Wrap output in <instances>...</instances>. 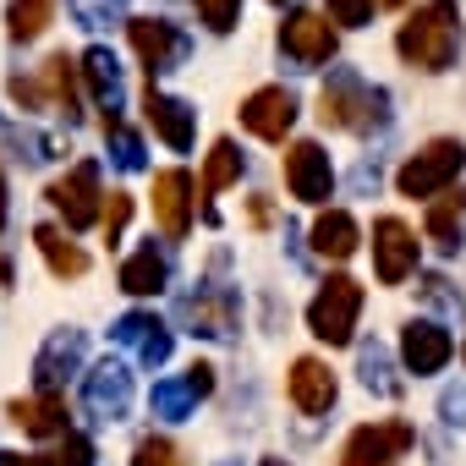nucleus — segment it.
<instances>
[{"label":"nucleus","instance_id":"obj_1","mask_svg":"<svg viewBox=\"0 0 466 466\" xmlns=\"http://www.w3.org/2000/svg\"><path fill=\"white\" fill-rule=\"evenodd\" d=\"M395 50L417 72H450L461 61V6L455 0H428V6H417L400 23Z\"/></svg>","mask_w":466,"mask_h":466},{"label":"nucleus","instance_id":"obj_2","mask_svg":"<svg viewBox=\"0 0 466 466\" xmlns=\"http://www.w3.org/2000/svg\"><path fill=\"white\" fill-rule=\"evenodd\" d=\"M319 121L329 132H357V137L384 132L390 127V88H373V83H362V72L335 66L329 83L319 88Z\"/></svg>","mask_w":466,"mask_h":466},{"label":"nucleus","instance_id":"obj_3","mask_svg":"<svg viewBox=\"0 0 466 466\" xmlns=\"http://www.w3.org/2000/svg\"><path fill=\"white\" fill-rule=\"evenodd\" d=\"M461 170H466V143L461 137H433L395 170V192L411 198V203L417 198H439V192H450L461 181Z\"/></svg>","mask_w":466,"mask_h":466},{"label":"nucleus","instance_id":"obj_4","mask_svg":"<svg viewBox=\"0 0 466 466\" xmlns=\"http://www.w3.org/2000/svg\"><path fill=\"white\" fill-rule=\"evenodd\" d=\"M357 319H362V286L351 275H329L319 286V297L308 302V329L324 346H351L357 340Z\"/></svg>","mask_w":466,"mask_h":466},{"label":"nucleus","instance_id":"obj_5","mask_svg":"<svg viewBox=\"0 0 466 466\" xmlns=\"http://www.w3.org/2000/svg\"><path fill=\"white\" fill-rule=\"evenodd\" d=\"M335 50H340V39H335V23L329 17H319V12H286V23H280V56L297 72L329 66Z\"/></svg>","mask_w":466,"mask_h":466},{"label":"nucleus","instance_id":"obj_6","mask_svg":"<svg viewBox=\"0 0 466 466\" xmlns=\"http://www.w3.org/2000/svg\"><path fill=\"white\" fill-rule=\"evenodd\" d=\"M45 198H50V208L66 219V230L99 225V203H105V192H99V165H94V159H77L66 176H56V181L45 187Z\"/></svg>","mask_w":466,"mask_h":466},{"label":"nucleus","instance_id":"obj_7","mask_svg":"<svg viewBox=\"0 0 466 466\" xmlns=\"http://www.w3.org/2000/svg\"><path fill=\"white\" fill-rule=\"evenodd\" d=\"M127 39H132L137 61H143L148 83H154L159 72L187 66V56H192V39H187L176 23H165V17H127Z\"/></svg>","mask_w":466,"mask_h":466},{"label":"nucleus","instance_id":"obj_8","mask_svg":"<svg viewBox=\"0 0 466 466\" xmlns=\"http://www.w3.org/2000/svg\"><path fill=\"white\" fill-rule=\"evenodd\" d=\"M417 444V428L390 417V422H362L346 444H340V466H400L406 450Z\"/></svg>","mask_w":466,"mask_h":466},{"label":"nucleus","instance_id":"obj_9","mask_svg":"<svg viewBox=\"0 0 466 466\" xmlns=\"http://www.w3.org/2000/svg\"><path fill=\"white\" fill-rule=\"evenodd\" d=\"M417 253H422V242L406 219H395V214L373 219V275L384 286H406L417 275Z\"/></svg>","mask_w":466,"mask_h":466},{"label":"nucleus","instance_id":"obj_10","mask_svg":"<svg viewBox=\"0 0 466 466\" xmlns=\"http://www.w3.org/2000/svg\"><path fill=\"white\" fill-rule=\"evenodd\" d=\"M176 313H181V324H187L192 335H203V340H230V335H237V291H230V286L203 280L198 291L181 297Z\"/></svg>","mask_w":466,"mask_h":466},{"label":"nucleus","instance_id":"obj_11","mask_svg":"<svg viewBox=\"0 0 466 466\" xmlns=\"http://www.w3.org/2000/svg\"><path fill=\"white\" fill-rule=\"evenodd\" d=\"M110 340H116L121 351H132L143 368H165L170 351H176V335H170V324H165L154 308H132V313H121L116 329H110Z\"/></svg>","mask_w":466,"mask_h":466},{"label":"nucleus","instance_id":"obj_12","mask_svg":"<svg viewBox=\"0 0 466 466\" xmlns=\"http://www.w3.org/2000/svg\"><path fill=\"white\" fill-rule=\"evenodd\" d=\"M83 357H88V335H83L77 324L56 329V335L39 346V357H34V384H39V395H61V390L83 373Z\"/></svg>","mask_w":466,"mask_h":466},{"label":"nucleus","instance_id":"obj_13","mask_svg":"<svg viewBox=\"0 0 466 466\" xmlns=\"http://www.w3.org/2000/svg\"><path fill=\"white\" fill-rule=\"evenodd\" d=\"M286 192L297 203H329L335 198V165H329L324 143L302 137V143L286 148Z\"/></svg>","mask_w":466,"mask_h":466},{"label":"nucleus","instance_id":"obj_14","mask_svg":"<svg viewBox=\"0 0 466 466\" xmlns=\"http://www.w3.org/2000/svg\"><path fill=\"white\" fill-rule=\"evenodd\" d=\"M297 110H302L297 94L280 88V83H269V88H258V94L242 99V127L253 137H264V143H286V132L297 127Z\"/></svg>","mask_w":466,"mask_h":466},{"label":"nucleus","instance_id":"obj_15","mask_svg":"<svg viewBox=\"0 0 466 466\" xmlns=\"http://www.w3.org/2000/svg\"><path fill=\"white\" fill-rule=\"evenodd\" d=\"M83 411L94 422H121L132 411V373L121 362H99L83 373Z\"/></svg>","mask_w":466,"mask_h":466},{"label":"nucleus","instance_id":"obj_16","mask_svg":"<svg viewBox=\"0 0 466 466\" xmlns=\"http://www.w3.org/2000/svg\"><path fill=\"white\" fill-rule=\"evenodd\" d=\"M198 187H192V176L176 165V170H159L154 176V225H159V237L165 242H181L187 230H192V198Z\"/></svg>","mask_w":466,"mask_h":466},{"label":"nucleus","instance_id":"obj_17","mask_svg":"<svg viewBox=\"0 0 466 466\" xmlns=\"http://www.w3.org/2000/svg\"><path fill=\"white\" fill-rule=\"evenodd\" d=\"M77 83L88 88V99L105 110V116H121V99H127V77H121V61L110 45H88L83 61H77Z\"/></svg>","mask_w":466,"mask_h":466},{"label":"nucleus","instance_id":"obj_18","mask_svg":"<svg viewBox=\"0 0 466 466\" xmlns=\"http://www.w3.org/2000/svg\"><path fill=\"white\" fill-rule=\"evenodd\" d=\"M450 357H455V340H450L444 324H433V319H411V324L400 329V362H406V373L428 379V373H439Z\"/></svg>","mask_w":466,"mask_h":466},{"label":"nucleus","instance_id":"obj_19","mask_svg":"<svg viewBox=\"0 0 466 466\" xmlns=\"http://www.w3.org/2000/svg\"><path fill=\"white\" fill-rule=\"evenodd\" d=\"M286 390H291V406H297L302 417H324V411L335 406V395H340L335 368H329L324 357H297V362H291Z\"/></svg>","mask_w":466,"mask_h":466},{"label":"nucleus","instance_id":"obj_20","mask_svg":"<svg viewBox=\"0 0 466 466\" xmlns=\"http://www.w3.org/2000/svg\"><path fill=\"white\" fill-rule=\"evenodd\" d=\"M203 395H214V368H208V362H192L181 379H159L154 395H148V406H154V417L181 422V417H192V406H198Z\"/></svg>","mask_w":466,"mask_h":466},{"label":"nucleus","instance_id":"obj_21","mask_svg":"<svg viewBox=\"0 0 466 466\" xmlns=\"http://www.w3.org/2000/svg\"><path fill=\"white\" fill-rule=\"evenodd\" d=\"M143 121L176 148V154H187L192 143H198V110L187 105V99H170V94H159L154 83H148V94H143Z\"/></svg>","mask_w":466,"mask_h":466},{"label":"nucleus","instance_id":"obj_22","mask_svg":"<svg viewBox=\"0 0 466 466\" xmlns=\"http://www.w3.org/2000/svg\"><path fill=\"white\" fill-rule=\"evenodd\" d=\"M422 230H428V242H433L444 258H455V253L466 248V187H450V192L428 198Z\"/></svg>","mask_w":466,"mask_h":466},{"label":"nucleus","instance_id":"obj_23","mask_svg":"<svg viewBox=\"0 0 466 466\" xmlns=\"http://www.w3.org/2000/svg\"><path fill=\"white\" fill-rule=\"evenodd\" d=\"M121 291L127 297H159L165 286H170V253L159 248V242H143L127 264H121Z\"/></svg>","mask_w":466,"mask_h":466},{"label":"nucleus","instance_id":"obj_24","mask_svg":"<svg viewBox=\"0 0 466 466\" xmlns=\"http://www.w3.org/2000/svg\"><path fill=\"white\" fill-rule=\"evenodd\" d=\"M39 88H45V99H56L61 105V116L77 127L83 121V88H77V61L66 56V50H56L45 66H39Z\"/></svg>","mask_w":466,"mask_h":466},{"label":"nucleus","instance_id":"obj_25","mask_svg":"<svg viewBox=\"0 0 466 466\" xmlns=\"http://www.w3.org/2000/svg\"><path fill=\"white\" fill-rule=\"evenodd\" d=\"M6 417L28 433V439H61L66 433V395H34V400H12Z\"/></svg>","mask_w":466,"mask_h":466},{"label":"nucleus","instance_id":"obj_26","mask_svg":"<svg viewBox=\"0 0 466 466\" xmlns=\"http://www.w3.org/2000/svg\"><path fill=\"white\" fill-rule=\"evenodd\" d=\"M357 248H362V230H357V219H351L346 208H329V214L313 219V253H319V258L346 264Z\"/></svg>","mask_w":466,"mask_h":466},{"label":"nucleus","instance_id":"obj_27","mask_svg":"<svg viewBox=\"0 0 466 466\" xmlns=\"http://www.w3.org/2000/svg\"><path fill=\"white\" fill-rule=\"evenodd\" d=\"M34 248H39V258L50 264L56 280H77V275H88V253L66 237L61 225H39V230H34Z\"/></svg>","mask_w":466,"mask_h":466},{"label":"nucleus","instance_id":"obj_28","mask_svg":"<svg viewBox=\"0 0 466 466\" xmlns=\"http://www.w3.org/2000/svg\"><path fill=\"white\" fill-rule=\"evenodd\" d=\"M242 170H248V154L230 143V137H219L214 148H208V159H203V176H198V187H203V198H214V192H225L230 181H242Z\"/></svg>","mask_w":466,"mask_h":466},{"label":"nucleus","instance_id":"obj_29","mask_svg":"<svg viewBox=\"0 0 466 466\" xmlns=\"http://www.w3.org/2000/svg\"><path fill=\"white\" fill-rule=\"evenodd\" d=\"M357 373H362V390H373V395H384V400H400V379H395V357H390V346H362V357H357Z\"/></svg>","mask_w":466,"mask_h":466},{"label":"nucleus","instance_id":"obj_30","mask_svg":"<svg viewBox=\"0 0 466 466\" xmlns=\"http://www.w3.org/2000/svg\"><path fill=\"white\" fill-rule=\"evenodd\" d=\"M56 23V0H6V34L17 45H34Z\"/></svg>","mask_w":466,"mask_h":466},{"label":"nucleus","instance_id":"obj_31","mask_svg":"<svg viewBox=\"0 0 466 466\" xmlns=\"http://www.w3.org/2000/svg\"><path fill=\"white\" fill-rule=\"evenodd\" d=\"M105 143H110V165L116 170H148V148H143V137L121 121V116H105Z\"/></svg>","mask_w":466,"mask_h":466},{"label":"nucleus","instance_id":"obj_32","mask_svg":"<svg viewBox=\"0 0 466 466\" xmlns=\"http://www.w3.org/2000/svg\"><path fill=\"white\" fill-rule=\"evenodd\" d=\"M66 6H72L77 28H88V34H99V28H110V23L127 17V0H66Z\"/></svg>","mask_w":466,"mask_h":466},{"label":"nucleus","instance_id":"obj_33","mask_svg":"<svg viewBox=\"0 0 466 466\" xmlns=\"http://www.w3.org/2000/svg\"><path fill=\"white\" fill-rule=\"evenodd\" d=\"M132 192H110L105 203H99V230H105V242L110 248H121V237H127V225H132Z\"/></svg>","mask_w":466,"mask_h":466},{"label":"nucleus","instance_id":"obj_34","mask_svg":"<svg viewBox=\"0 0 466 466\" xmlns=\"http://www.w3.org/2000/svg\"><path fill=\"white\" fill-rule=\"evenodd\" d=\"M417 297H422L428 308H439L444 319H466V297H461V291H455L444 275H428V280L417 286Z\"/></svg>","mask_w":466,"mask_h":466},{"label":"nucleus","instance_id":"obj_35","mask_svg":"<svg viewBox=\"0 0 466 466\" xmlns=\"http://www.w3.org/2000/svg\"><path fill=\"white\" fill-rule=\"evenodd\" d=\"M132 466H187V455H181V444H176V439H165V433H148V439H137V450H132Z\"/></svg>","mask_w":466,"mask_h":466},{"label":"nucleus","instance_id":"obj_36","mask_svg":"<svg viewBox=\"0 0 466 466\" xmlns=\"http://www.w3.org/2000/svg\"><path fill=\"white\" fill-rule=\"evenodd\" d=\"M192 6H198V23L208 34H230L242 23V0H192Z\"/></svg>","mask_w":466,"mask_h":466},{"label":"nucleus","instance_id":"obj_37","mask_svg":"<svg viewBox=\"0 0 466 466\" xmlns=\"http://www.w3.org/2000/svg\"><path fill=\"white\" fill-rule=\"evenodd\" d=\"M50 461H56V466H94V439L77 433V428H66V433H61V450H56Z\"/></svg>","mask_w":466,"mask_h":466},{"label":"nucleus","instance_id":"obj_38","mask_svg":"<svg viewBox=\"0 0 466 466\" xmlns=\"http://www.w3.org/2000/svg\"><path fill=\"white\" fill-rule=\"evenodd\" d=\"M329 23H340V28H368V23H373V0H329Z\"/></svg>","mask_w":466,"mask_h":466},{"label":"nucleus","instance_id":"obj_39","mask_svg":"<svg viewBox=\"0 0 466 466\" xmlns=\"http://www.w3.org/2000/svg\"><path fill=\"white\" fill-rule=\"evenodd\" d=\"M6 94H12L23 110H45V88H39V77H23V72H17V77H6Z\"/></svg>","mask_w":466,"mask_h":466},{"label":"nucleus","instance_id":"obj_40","mask_svg":"<svg viewBox=\"0 0 466 466\" xmlns=\"http://www.w3.org/2000/svg\"><path fill=\"white\" fill-rule=\"evenodd\" d=\"M439 411H444V422H450V428H466V390H444Z\"/></svg>","mask_w":466,"mask_h":466},{"label":"nucleus","instance_id":"obj_41","mask_svg":"<svg viewBox=\"0 0 466 466\" xmlns=\"http://www.w3.org/2000/svg\"><path fill=\"white\" fill-rule=\"evenodd\" d=\"M0 466H56L50 455H17V450H0Z\"/></svg>","mask_w":466,"mask_h":466},{"label":"nucleus","instance_id":"obj_42","mask_svg":"<svg viewBox=\"0 0 466 466\" xmlns=\"http://www.w3.org/2000/svg\"><path fill=\"white\" fill-rule=\"evenodd\" d=\"M248 214H253V225H269V219H275V208H269V198H253V208H248Z\"/></svg>","mask_w":466,"mask_h":466},{"label":"nucleus","instance_id":"obj_43","mask_svg":"<svg viewBox=\"0 0 466 466\" xmlns=\"http://www.w3.org/2000/svg\"><path fill=\"white\" fill-rule=\"evenodd\" d=\"M6 214H12V198H6V176H0V230H6Z\"/></svg>","mask_w":466,"mask_h":466},{"label":"nucleus","instance_id":"obj_44","mask_svg":"<svg viewBox=\"0 0 466 466\" xmlns=\"http://www.w3.org/2000/svg\"><path fill=\"white\" fill-rule=\"evenodd\" d=\"M0 286H12V258H0Z\"/></svg>","mask_w":466,"mask_h":466},{"label":"nucleus","instance_id":"obj_45","mask_svg":"<svg viewBox=\"0 0 466 466\" xmlns=\"http://www.w3.org/2000/svg\"><path fill=\"white\" fill-rule=\"evenodd\" d=\"M373 6H390V12H395V6H406V0H373Z\"/></svg>","mask_w":466,"mask_h":466},{"label":"nucleus","instance_id":"obj_46","mask_svg":"<svg viewBox=\"0 0 466 466\" xmlns=\"http://www.w3.org/2000/svg\"><path fill=\"white\" fill-rule=\"evenodd\" d=\"M258 466H291V461H275V455H269V461H258Z\"/></svg>","mask_w":466,"mask_h":466},{"label":"nucleus","instance_id":"obj_47","mask_svg":"<svg viewBox=\"0 0 466 466\" xmlns=\"http://www.w3.org/2000/svg\"><path fill=\"white\" fill-rule=\"evenodd\" d=\"M275 6H286V0H275Z\"/></svg>","mask_w":466,"mask_h":466},{"label":"nucleus","instance_id":"obj_48","mask_svg":"<svg viewBox=\"0 0 466 466\" xmlns=\"http://www.w3.org/2000/svg\"><path fill=\"white\" fill-rule=\"evenodd\" d=\"M461 357H466V346H461Z\"/></svg>","mask_w":466,"mask_h":466}]
</instances>
